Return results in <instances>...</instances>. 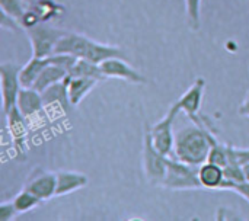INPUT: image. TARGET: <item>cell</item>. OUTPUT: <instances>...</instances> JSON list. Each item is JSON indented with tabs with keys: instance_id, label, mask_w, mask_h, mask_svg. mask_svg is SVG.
Listing matches in <instances>:
<instances>
[{
	"instance_id": "obj_14",
	"label": "cell",
	"mask_w": 249,
	"mask_h": 221,
	"mask_svg": "<svg viewBox=\"0 0 249 221\" xmlns=\"http://www.w3.org/2000/svg\"><path fill=\"white\" fill-rule=\"evenodd\" d=\"M57 173V188L55 197H64L74 191L85 188L89 182L88 176L73 170H58Z\"/></svg>"
},
{
	"instance_id": "obj_22",
	"label": "cell",
	"mask_w": 249,
	"mask_h": 221,
	"mask_svg": "<svg viewBox=\"0 0 249 221\" xmlns=\"http://www.w3.org/2000/svg\"><path fill=\"white\" fill-rule=\"evenodd\" d=\"M187 23L191 31H200L201 28V0H184Z\"/></svg>"
},
{
	"instance_id": "obj_26",
	"label": "cell",
	"mask_w": 249,
	"mask_h": 221,
	"mask_svg": "<svg viewBox=\"0 0 249 221\" xmlns=\"http://www.w3.org/2000/svg\"><path fill=\"white\" fill-rule=\"evenodd\" d=\"M0 26L1 29H7V31H15V32H19L22 28V25L19 23V20H16L15 17L6 15L4 12H1V17H0Z\"/></svg>"
},
{
	"instance_id": "obj_20",
	"label": "cell",
	"mask_w": 249,
	"mask_h": 221,
	"mask_svg": "<svg viewBox=\"0 0 249 221\" xmlns=\"http://www.w3.org/2000/svg\"><path fill=\"white\" fill-rule=\"evenodd\" d=\"M69 76H85V77H95L99 82L105 80L107 77L104 76V73L101 71L99 64H95L89 60L85 58H79L76 61V64L71 67V70L69 71Z\"/></svg>"
},
{
	"instance_id": "obj_9",
	"label": "cell",
	"mask_w": 249,
	"mask_h": 221,
	"mask_svg": "<svg viewBox=\"0 0 249 221\" xmlns=\"http://www.w3.org/2000/svg\"><path fill=\"white\" fill-rule=\"evenodd\" d=\"M101 71L107 79H120L133 85H146L147 80L143 74H140L136 68H133L125 58L112 57L99 64Z\"/></svg>"
},
{
	"instance_id": "obj_3",
	"label": "cell",
	"mask_w": 249,
	"mask_h": 221,
	"mask_svg": "<svg viewBox=\"0 0 249 221\" xmlns=\"http://www.w3.org/2000/svg\"><path fill=\"white\" fill-rule=\"evenodd\" d=\"M160 188L171 191H193L201 189L198 168L184 163L175 157H168V169Z\"/></svg>"
},
{
	"instance_id": "obj_21",
	"label": "cell",
	"mask_w": 249,
	"mask_h": 221,
	"mask_svg": "<svg viewBox=\"0 0 249 221\" xmlns=\"http://www.w3.org/2000/svg\"><path fill=\"white\" fill-rule=\"evenodd\" d=\"M12 203L15 204V207H16V210H18L19 214L29 213V211H32L34 208H36L38 205L42 204V201L35 194H32L31 191H28L25 188L19 194L15 195V198L12 200Z\"/></svg>"
},
{
	"instance_id": "obj_24",
	"label": "cell",
	"mask_w": 249,
	"mask_h": 221,
	"mask_svg": "<svg viewBox=\"0 0 249 221\" xmlns=\"http://www.w3.org/2000/svg\"><path fill=\"white\" fill-rule=\"evenodd\" d=\"M77 60H79V57H76L73 54H69V52H54L53 55L48 57V61L51 64L60 66V67H63L67 71L71 70V67L76 64Z\"/></svg>"
},
{
	"instance_id": "obj_15",
	"label": "cell",
	"mask_w": 249,
	"mask_h": 221,
	"mask_svg": "<svg viewBox=\"0 0 249 221\" xmlns=\"http://www.w3.org/2000/svg\"><path fill=\"white\" fill-rule=\"evenodd\" d=\"M67 76H69V71H67V70H64V68L60 67V66H55V64H51V63H50V64L41 71V74L38 76V79L35 80V83H34L32 87H34L35 90H38L39 93H42V92H45L48 87H51L53 85H55V83L64 80Z\"/></svg>"
},
{
	"instance_id": "obj_13",
	"label": "cell",
	"mask_w": 249,
	"mask_h": 221,
	"mask_svg": "<svg viewBox=\"0 0 249 221\" xmlns=\"http://www.w3.org/2000/svg\"><path fill=\"white\" fill-rule=\"evenodd\" d=\"M67 92H69V101L71 106H77L96 86L99 82L95 77H85V76H67Z\"/></svg>"
},
{
	"instance_id": "obj_27",
	"label": "cell",
	"mask_w": 249,
	"mask_h": 221,
	"mask_svg": "<svg viewBox=\"0 0 249 221\" xmlns=\"http://www.w3.org/2000/svg\"><path fill=\"white\" fill-rule=\"evenodd\" d=\"M232 191H235L236 194H239L242 198H245L249 204V181L244 182H235L232 187Z\"/></svg>"
},
{
	"instance_id": "obj_8",
	"label": "cell",
	"mask_w": 249,
	"mask_h": 221,
	"mask_svg": "<svg viewBox=\"0 0 249 221\" xmlns=\"http://www.w3.org/2000/svg\"><path fill=\"white\" fill-rule=\"evenodd\" d=\"M25 189L35 194L42 203L55 197L57 188V173L45 170L42 168H36L31 172L25 182Z\"/></svg>"
},
{
	"instance_id": "obj_28",
	"label": "cell",
	"mask_w": 249,
	"mask_h": 221,
	"mask_svg": "<svg viewBox=\"0 0 249 221\" xmlns=\"http://www.w3.org/2000/svg\"><path fill=\"white\" fill-rule=\"evenodd\" d=\"M238 112H239L241 117H247V118H249V90L248 93H247V96H245V99H244V102L239 105Z\"/></svg>"
},
{
	"instance_id": "obj_4",
	"label": "cell",
	"mask_w": 249,
	"mask_h": 221,
	"mask_svg": "<svg viewBox=\"0 0 249 221\" xmlns=\"http://www.w3.org/2000/svg\"><path fill=\"white\" fill-rule=\"evenodd\" d=\"M143 172L146 176V181L152 187H160L166 169H168V156H163L160 152L156 150V147L152 143L149 127L146 125V133H144V141H143Z\"/></svg>"
},
{
	"instance_id": "obj_25",
	"label": "cell",
	"mask_w": 249,
	"mask_h": 221,
	"mask_svg": "<svg viewBox=\"0 0 249 221\" xmlns=\"http://www.w3.org/2000/svg\"><path fill=\"white\" fill-rule=\"evenodd\" d=\"M19 216L15 204L10 201V203H1L0 204V221H12L15 220L16 217Z\"/></svg>"
},
{
	"instance_id": "obj_2",
	"label": "cell",
	"mask_w": 249,
	"mask_h": 221,
	"mask_svg": "<svg viewBox=\"0 0 249 221\" xmlns=\"http://www.w3.org/2000/svg\"><path fill=\"white\" fill-rule=\"evenodd\" d=\"M54 52H69L79 58L89 60L95 64H101L102 61L112 58V57H121L125 58L124 51L120 47L101 44L98 41L90 39L89 36L77 32H67L58 39Z\"/></svg>"
},
{
	"instance_id": "obj_6",
	"label": "cell",
	"mask_w": 249,
	"mask_h": 221,
	"mask_svg": "<svg viewBox=\"0 0 249 221\" xmlns=\"http://www.w3.org/2000/svg\"><path fill=\"white\" fill-rule=\"evenodd\" d=\"M25 32L32 47V55L41 58L53 55L58 39L66 34V31L50 26L47 22H41L29 29H25Z\"/></svg>"
},
{
	"instance_id": "obj_5",
	"label": "cell",
	"mask_w": 249,
	"mask_h": 221,
	"mask_svg": "<svg viewBox=\"0 0 249 221\" xmlns=\"http://www.w3.org/2000/svg\"><path fill=\"white\" fill-rule=\"evenodd\" d=\"M181 112L178 103H172L171 108L168 109L166 115L159 119L156 124L149 127L150 138L153 146L156 147L158 152H160L163 156L171 157L174 154V144H175V134H174V122L177 115Z\"/></svg>"
},
{
	"instance_id": "obj_17",
	"label": "cell",
	"mask_w": 249,
	"mask_h": 221,
	"mask_svg": "<svg viewBox=\"0 0 249 221\" xmlns=\"http://www.w3.org/2000/svg\"><path fill=\"white\" fill-rule=\"evenodd\" d=\"M42 95V101L45 108L51 106V105H58L64 109V112L69 109V106H71L70 101H69V92H67V82L66 79L53 85L51 87H48L45 92L41 93Z\"/></svg>"
},
{
	"instance_id": "obj_19",
	"label": "cell",
	"mask_w": 249,
	"mask_h": 221,
	"mask_svg": "<svg viewBox=\"0 0 249 221\" xmlns=\"http://www.w3.org/2000/svg\"><path fill=\"white\" fill-rule=\"evenodd\" d=\"M28 7L39 16L41 22H50L64 13V6L54 0H32Z\"/></svg>"
},
{
	"instance_id": "obj_10",
	"label": "cell",
	"mask_w": 249,
	"mask_h": 221,
	"mask_svg": "<svg viewBox=\"0 0 249 221\" xmlns=\"http://www.w3.org/2000/svg\"><path fill=\"white\" fill-rule=\"evenodd\" d=\"M204 89H206V80L203 77H198L190 86V89L177 101L181 112H184L193 122H196L200 118L198 112H200V108H201Z\"/></svg>"
},
{
	"instance_id": "obj_12",
	"label": "cell",
	"mask_w": 249,
	"mask_h": 221,
	"mask_svg": "<svg viewBox=\"0 0 249 221\" xmlns=\"http://www.w3.org/2000/svg\"><path fill=\"white\" fill-rule=\"evenodd\" d=\"M18 109L25 118H32L45 109L42 95L34 87H22L16 102Z\"/></svg>"
},
{
	"instance_id": "obj_7",
	"label": "cell",
	"mask_w": 249,
	"mask_h": 221,
	"mask_svg": "<svg viewBox=\"0 0 249 221\" xmlns=\"http://www.w3.org/2000/svg\"><path fill=\"white\" fill-rule=\"evenodd\" d=\"M20 68L22 66L16 63H1L0 64V92H1V109L6 115L10 109L16 106L20 85Z\"/></svg>"
},
{
	"instance_id": "obj_23",
	"label": "cell",
	"mask_w": 249,
	"mask_h": 221,
	"mask_svg": "<svg viewBox=\"0 0 249 221\" xmlns=\"http://www.w3.org/2000/svg\"><path fill=\"white\" fill-rule=\"evenodd\" d=\"M0 7H1V12L15 17L16 20H19V23L28 9L23 0H0Z\"/></svg>"
},
{
	"instance_id": "obj_1",
	"label": "cell",
	"mask_w": 249,
	"mask_h": 221,
	"mask_svg": "<svg viewBox=\"0 0 249 221\" xmlns=\"http://www.w3.org/2000/svg\"><path fill=\"white\" fill-rule=\"evenodd\" d=\"M216 141L217 138L210 131L209 125H204L198 118L191 125L182 127L175 133L174 154L171 157L200 168L209 160L212 146Z\"/></svg>"
},
{
	"instance_id": "obj_16",
	"label": "cell",
	"mask_w": 249,
	"mask_h": 221,
	"mask_svg": "<svg viewBox=\"0 0 249 221\" xmlns=\"http://www.w3.org/2000/svg\"><path fill=\"white\" fill-rule=\"evenodd\" d=\"M6 119H7V128L10 133V137L13 140V143L16 144V147L22 152V146H23V140L26 137V125H25V117L20 114V111L18 109V106H15L13 109H10L6 114Z\"/></svg>"
},
{
	"instance_id": "obj_18",
	"label": "cell",
	"mask_w": 249,
	"mask_h": 221,
	"mask_svg": "<svg viewBox=\"0 0 249 221\" xmlns=\"http://www.w3.org/2000/svg\"><path fill=\"white\" fill-rule=\"evenodd\" d=\"M50 64L48 61V57L47 58H41V57H31V60L22 66L20 68V74H19V79H20V85L22 87H32L35 80L38 79V76L41 74V71Z\"/></svg>"
},
{
	"instance_id": "obj_11",
	"label": "cell",
	"mask_w": 249,
	"mask_h": 221,
	"mask_svg": "<svg viewBox=\"0 0 249 221\" xmlns=\"http://www.w3.org/2000/svg\"><path fill=\"white\" fill-rule=\"evenodd\" d=\"M198 178L203 188L212 191H232V187L235 184L226 179L222 166L212 162H206L198 168Z\"/></svg>"
}]
</instances>
